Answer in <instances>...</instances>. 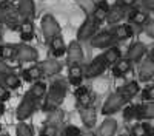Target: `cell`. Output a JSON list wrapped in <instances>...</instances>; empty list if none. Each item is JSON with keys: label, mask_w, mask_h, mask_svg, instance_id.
I'll return each mask as SVG.
<instances>
[{"label": "cell", "mask_w": 154, "mask_h": 136, "mask_svg": "<svg viewBox=\"0 0 154 136\" xmlns=\"http://www.w3.org/2000/svg\"><path fill=\"white\" fill-rule=\"evenodd\" d=\"M66 90H68V87H66L65 81H62V79L54 81L49 87V91H46V94H45L42 110L46 111V113H51V111L57 110L66 96Z\"/></svg>", "instance_id": "obj_1"}, {"label": "cell", "mask_w": 154, "mask_h": 136, "mask_svg": "<svg viewBox=\"0 0 154 136\" xmlns=\"http://www.w3.org/2000/svg\"><path fill=\"white\" fill-rule=\"evenodd\" d=\"M37 108V99H34L29 93H26L23 96L22 99V102L19 104L17 110H16V118L19 121H25V119H28L34 111Z\"/></svg>", "instance_id": "obj_2"}, {"label": "cell", "mask_w": 154, "mask_h": 136, "mask_svg": "<svg viewBox=\"0 0 154 136\" xmlns=\"http://www.w3.org/2000/svg\"><path fill=\"white\" fill-rule=\"evenodd\" d=\"M126 104V101L120 96L119 91H116V93H111L108 96V99L105 101L103 107H102V115H105V116H109V115H114V113H117L119 110H122V107Z\"/></svg>", "instance_id": "obj_3"}, {"label": "cell", "mask_w": 154, "mask_h": 136, "mask_svg": "<svg viewBox=\"0 0 154 136\" xmlns=\"http://www.w3.org/2000/svg\"><path fill=\"white\" fill-rule=\"evenodd\" d=\"M0 20H2L5 25H8L9 30H17L20 27V16L17 9H14L9 3L6 6L2 8V11H0Z\"/></svg>", "instance_id": "obj_4"}, {"label": "cell", "mask_w": 154, "mask_h": 136, "mask_svg": "<svg viewBox=\"0 0 154 136\" xmlns=\"http://www.w3.org/2000/svg\"><path fill=\"white\" fill-rule=\"evenodd\" d=\"M42 33L45 36V39L49 42L53 37H56L57 34H60V25L57 23V20L51 16V14H45L42 17Z\"/></svg>", "instance_id": "obj_5"}, {"label": "cell", "mask_w": 154, "mask_h": 136, "mask_svg": "<svg viewBox=\"0 0 154 136\" xmlns=\"http://www.w3.org/2000/svg\"><path fill=\"white\" fill-rule=\"evenodd\" d=\"M106 62H105V59L102 57V56H99V57H96L93 62H89V65L86 67V70L83 71V76L85 77H88V79H93V77H97V76H100V74H103V71L106 70Z\"/></svg>", "instance_id": "obj_6"}, {"label": "cell", "mask_w": 154, "mask_h": 136, "mask_svg": "<svg viewBox=\"0 0 154 136\" xmlns=\"http://www.w3.org/2000/svg\"><path fill=\"white\" fill-rule=\"evenodd\" d=\"M97 22L93 19V17H88L82 25L79 31H77V40H88L96 34V30H97Z\"/></svg>", "instance_id": "obj_7"}, {"label": "cell", "mask_w": 154, "mask_h": 136, "mask_svg": "<svg viewBox=\"0 0 154 136\" xmlns=\"http://www.w3.org/2000/svg\"><path fill=\"white\" fill-rule=\"evenodd\" d=\"M37 57H38V53L35 51V48L26 43H20L16 46V59L19 62H34Z\"/></svg>", "instance_id": "obj_8"}, {"label": "cell", "mask_w": 154, "mask_h": 136, "mask_svg": "<svg viewBox=\"0 0 154 136\" xmlns=\"http://www.w3.org/2000/svg\"><path fill=\"white\" fill-rule=\"evenodd\" d=\"M66 59L69 65H80L83 62V51L79 42H71L66 48Z\"/></svg>", "instance_id": "obj_9"}, {"label": "cell", "mask_w": 154, "mask_h": 136, "mask_svg": "<svg viewBox=\"0 0 154 136\" xmlns=\"http://www.w3.org/2000/svg\"><path fill=\"white\" fill-rule=\"evenodd\" d=\"M17 12H19V16L23 20H31L32 22V19L35 16V3H34V0H20L19 6H17Z\"/></svg>", "instance_id": "obj_10"}, {"label": "cell", "mask_w": 154, "mask_h": 136, "mask_svg": "<svg viewBox=\"0 0 154 136\" xmlns=\"http://www.w3.org/2000/svg\"><path fill=\"white\" fill-rule=\"evenodd\" d=\"M40 68V73L42 76H46V77H51V76H56V74L62 70V64L54 59H48V60H43L37 65Z\"/></svg>", "instance_id": "obj_11"}, {"label": "cell", "mask_w": 154, "mask_h": 136, "mask_svg": "<svg viewBox=\"0 0 154 136\" xmlns=\"http://www.w3.org/2000/svg\"><path fill=\"white\" fill-rule=\"evenodd\" d=\"M89 42H91V45L94 48H109L114 43V37L108 31H102L99 34H94Z\"/></svg>", "instance_id": "obj_12"}, {"label": "cell", "mask_w": 154, "mask_h": 136, "mask_svg": "<svg viewBox=\"0 0 154 136\" xmlns=\"http://www.w3.org/2000/svg\"><path fill=\"white\" fill-rule=\"evenodd\" d=\"M146 54V46L142 42H134L126 51V59L130 62H139Z\"/></svg>", "instance_id": "obj_13"}, {"label": "cell", "mask_w": 154, "mask_h": 136, "mask_svg": "<svg viewBox=\"0 0 154 136\" xmlns=\"http://www.w3.org/2000/svg\"><path fill=\"white\" fill-rule=\"evenodd\" d=\"M126 14V11L125 8L117 3V5H114V6H109V11H108V14H106V22L109 25H117Z\"/></svg>", "instance_id": "obj_14"}, {"label": "cell", "mask_w": 154, "mask_h": 136, "mask_svg": "<svg viewBox=\"0 0 154 136\" xmlns=\"http://www.w3.org/2000/svg\"><path fill=\"white\" fill-rule=\"evenodd\" d=\"M154 77V62L148 57L145 59L142 64H140V68H139V79L142 82H148L149 79Z\"/></svg>", "instance_id": "obj_15"}, {"label": "cell", "mask_w": 154, "mask_h": 136, "mask_svg": "<svg viewBox=\"0 0 154 136\" xmlns=\"http://www.w3.org/2000/svg\"><path fill=\"white\" fill-rule=\"evenodd\" d=\"M139 91H140V87H139V84L136 81H131V82L125 84L123 87H120V90H119L120 96L125 99L126 102L130 101V99H133L134 96H137Z\"/></svg>", "instance_id": "obj_16"}, {"label": "cell", "mask_w": 154, "mask_h": 136, "mask_svg": "<svg viewBox=\"0 0 154 136\" xmlns=\"http://www.w3.org/2000/svg\"><path fill=\"white\" fill-rule=\"evenodd\" d=\"M49 48H51V53H53L56 57H60L66 53V45H65V40L60 34H57L56 37L49 40Z\"/></svg>", "instance_id": "obj_17"}, {"label": "cell", "mask_w": 154, "mask_h": 136, "mask_svg": "<svg viewBox=\"0 0 154 136\" xmlns=\"http://www.w3.org/2000/svg\"><path fill=\"white\" fill-rule=\"evenodd\" d=\"M108 11H109V5L106 0H100V2L97 5H94V9H93V19L100 23V22H103L106 20V14H108Z\"/></svg>", "instance_id": "obj_18"}, {"label": "cell", "mask_w": 154, "mask_h": 136, "mask_svg": "<svg viewBox=\"0 0 154 136\" xmlns=\"http://www.w3.org/2000/svg\"><path fill=\"white\" fill-rule=\"evenodd\" d=\"M114 40H128L133 36V28L130 25H116L111 31Z\"/></svg>", "instance_id": "obj_19"}, {"label": "cell", "mask_w": 154, "mask_h": 136, "mask_svg": "<svg viewBox=\"0 0 154 136\" xmlns=\"http://www.w3.org/2000/svg\"><path fill=\"white\" fill-rule=\"evenodd\" d=\"M136 119H154V102L136 105Z\"/></svg>", "instance_id": "obj_20"}, {"label": "cell", "mask_w": 154, "mask_h": 136, "mask_svg": "<svg viewBox=\"0 0 154 136\" xmlns=\"http://www.w3.org/2000/svg\"><path fill=\"white\" fill-rule=\"evenodd\" d=\"M80 119L85 124L86 128H93L97 122V113L93 107H88V108H82L80 110Z\"/></svg>", "instance_id": "obj_21"}, {"label": "cell", "mask_w": 154, "mask_h": 136, "mask_svg": "<svg viewBox=\"0 0 154 136\" xmlns=\"http://www.w3.org/2000/svg\"><path fill=\"white\" fill-rule=\"evenodd\" d=\"M83 70L80 65H69V70H68V79L71 82V85L74 87H80L82 81H83Z\"/></svg>", "instance_id": "obj_22"}, {"label": "cell", "mask_w": 154, "mask_h": 136, "mask_svg": "<svg viewBox=\"0 0 154 136\" xmlns=\"http://www.w3.org/2000/svg\"><path fill=\"white\" fill-rule=\"evenodd\" d=\"M116 131H117V121L112 118H108L102 122L97 136H114Z\"/></svg>", "instance_id": "obj_23"}, {"label": "cell", "mask_w": 154, "mask_h": 136, "mask_svg": "<svg viewBox=\"0 0 154 136\" xmlns=\"http://www.w3.org/2000/svg\"><path fill=\"white\" fill-rule=\"evenodd\" d=\"M130 71H131V62L128 60L126 57H125V59L120 57V59L112 65V73H114L116 77H122V76H125V74L130 73Z\"/></svg>", "instance_id": "obj_24"}, {"label": "cell", "mask_w": 154, "mask_h": 136, "mask_svg": "<svg viewBox=\"0 0 154 136\" xmlns=\"http://www.w3.org/2000/svg\"><path fill=\"white\" fill-rule=\"evenodd\" d=\"M128 19H130L131 23L139 25V27H143V25L149 20L148 12H145V11H142V9H131L130 14H128Z\"/></svg>", "instance_id": "obj_25"}, {"label": "cell", "mask_w": 154, "mask_h": 136, "mask_svg": "<svg viewBox=\"0 0 154 136\" xmlns=\"http://www.w3.org/2000/svg\"><path fill=\"white\" fill-rule=\"evenodd\" d=\"M20 37H22V40L23 42H29L32 40V37H34V25L31 20H23L20 23Z\"/></svg>", "instance_id": "obj_26"}, {"label": "cell", "mask_w": 154, "mask_h": 136, "mask_svg": "<svg viewBox=\"0 0 154 136\" xmlns=\"http://www.w3.org/2000/svg\"><path fill=\"white\" fill-rule=\"evenodd\" d=\"M102 57L105 59V62H106V65H114L116 62H117L120 57H122V53H120V49L117 48V46H109L106 51L102 54Z\"/></svg>", "instance_id": "obj_27"}, {"label": "cell", "mask_w": 154, "mask_h": 136, "mask_svg": "<svg viewBox=\"0 0 154 136\" xmlns=\"http://www.w3.org/2000/svg\"><path fill=\"white\" fill-rule=\"evenodd\" d=\"M40 76H42V73H40V68H38L37 65L29 67L22 73L23 81H26V82H37L38 79H40Z\"/></svg>", "instance_id": "obj_28"}, {"label": "cell", "mask_w": 154, "mask_h": 136, "mask_svg": "<svg viewBox=\"0 0 154 136\" xmlns=\"http://www.w3.org/2000/svg\"><path fill=\"white\" fill-rule=\"evenodd\" d=\"M46 91H48V88H46V84L45 82H42V81H37V82H34L32 84V87L29 88V94L34 97V99H40V97H43L45 94H46Z\"/></svg>", "instance_id": "obj_29"}, {"label": "cell", "mask_w": 154, "mask_h": 136, "mask_svg": "<svg viewBox=\"0 0 154 136\" xmlns=\"http://www.w3.org/2000/svg\"><path fill=\"white\" fill-rule=\"evenodd\" d=\"M63 119H65V113H63L62 110H54L51 111L48 119H46V124L48 125H54V127H59L60 124H63Z\"/></svg>", "instance_id": "obj_30"}, {"label": "cell", "mask_w": 154, "mask_h": 136, "mask_svg": "<svg viewBox=\"0 0 154 136\" xmlns=\"http://www.w3.org/2000/svg\"><path fill=\"white\" fill-rule=\"evenodd\" d=\"M75 99H77V105H79L80 108H88V107H91L93 102H94V94L89 90H86L85 93H82L80 96H77Z\"/></svg>", "instance_id": "obj_31"}, {"label": "cell", "mask_w": 154, "mask_h": 136, "mask_svg": "<svg viewBox=\"0 0 154 136\" xmlns=\"http://www.w3.org/2000/svg\"><path fill=\"white\" fill-rule=\"evenodd\" d=\"M131 136H151V127L145 122H139L131 128Z\"/></svg>", "instance_id": "obj_32"}, {"label": "cell", "mask_w": 154, "mask_h": 136, "mask_svg": "<svg viewBox=\"0 0 154 136\" xmlns=\"http://www.w3.org/2000/svg\"><path fill=\"white\" fill-rule=\"evenodd\" d=\"M2 79H3V85L6 87V88L17 90L19 87H20V79H19L17 74H14V73H9V74H6V76H3Z\"/></svg>", "instance_id": "obj_33"}, {"label": "cell", "mask_w": 154, "mask_h": 136, "mask_svg": "<svg viewBox=\"0 0 154 136\" xmlns=\"http://www.w3.org/2000/svg\"><path fill=\"white\" fill-rule=\"evenodd\" d=\"M16 57V46L12 45H0V59H12Z\"/></svg>", "instance_id": "obj_34"}, {"label": "cell", "mask_w": 154, "mask_h": 136, "mask_svg": "<svg viewBox=\"0 0 154 136\" xmlns=\"http://www.w3.org/2000/svg\"><path fill=\"white\" fill-rule=\"evenodd\" d=\"M16 134L17 136H32V128L28 125V124L20 122L17 128H16Z\"/></svg>", "instance_id": "obj_35"}, {"label": "cell", "mask_w": 154, "mask_h": 136, "mask_svg": "<svg viewBox=\"0 0 154 136\" xmlns=\"http://www.w3.org/2000/svg\"><path fill=\"white\" fill-rule=\"evenodd\" d=\"M80 134H82L80 128L75 127V125H68L62 131V136H80Z\"/></svg>", "instance_id": "obj_36"}, {"label": "cell", "mask_w": 154, "mask_h": 136, "mask_svg": "<svg viewBox=\"0 0 154 136\" xmlns=\"http://www.w3.org/2000/svg\"><path fill=\"white\" fill-rule=\"evenodd\" d=\"M123 119L125 121H133L136 119V105H128L123 110Z\"/></svg>", "instance_id": "obj_37"}, {"label": "cell", "mask_w": 154, "mask_h": 136, "mask_svg": "<svg viewBox=\"0 0 154 136\" xmlns=\"http://www.w3.org/2000/svg\"><path fill=\"white\" fill-rule=\"evenodd\" d=\"M142 97L148 102H154V85H149L142 91Z\"/></svg>", "instance_id": "obj_38"}, {"label": "cell", "mask_w": 154, "mask_h": 136, "mask_svg": "<svg viewBox=\"0 0 154 136\" xmlns=\"http://www.w3.org/2000/svg\"><path fill=\"white\" fill-rule=\"evenodd\" d=\"M57 133H59V130H57V127H54V125H46L43 127V130H42V133H40V136H57Z\"/></svg>", "instance_id": "obj_39"}, {"label": "cell", "mask_w": 154, "mask_h": 136, "mask_svg": "<svg viewBox=\"0 0 154 136\" xmlns=\"http://www.w3.org/2000/svg\"><path fill=\"white\" fill-rule=\"evenodd\" d=\"M143 31L146 33L148 37H151V39H154V20L149 19L145 25H143Z\"/></svg>", "instance_id": "obj_40"}, {"label": "cell", "mask_w": 154, "mask_h": 136, "mask_svg": "<svg viewBox=\"0 0 154 136\" xmlns=\"http://www.w3.org/2000/svg\"><path fill=\"white\" fill-rule=\"evenodd\" d=\"M9 73H14V71H12V68H11L9 65H6L5 62L0 59V77L6 76V74H9Z\"/></svg>", "instance_id": "obj_41"}, {"label": "cell", "mask_w": 154, "mask_h": 136, "mask_svg": "<svg viewBox=\"0 0 154 136\" xmlns=\"http://www.w3.org/2000/svg\"><path fill=\"white\" fill-rule=\"evenodd\" d=\"M9 96H11V93H9V90L6 88V87H2V84H0V101H8L9 99Z\"/></svg>", "instance_id": "obj_42"}, {"label": "cell", "mask_w": 154, "mask_h": 136, "mask_svg": "<svg viewBox=\"0 0 154 136\" xmlns=\"http://www.w3.org/2000/svg\"><path fill=\"white\" fill-rule=\"evenodd\" d=\"M142 6L148 11L154 12V0H142Z\"/></svg>", "instance_id": "obj_43"}, {"label": "cell", "mask_w": 154, "mask_h": 136, "mask_svg": "<svg viewBox=\"0 0 154 136\" xmlns=\"http://www.w3.org/2000/svg\"><path fill=\"white\" fill-rule=\"evenodd\" d=\"M123 8H130V6H134L136 3H137V0H120L119 2Z\"/></svg>", "instance_id": "obj_44"}, {"label": "cell", "mask_w": 154, "mask_h": 136, "mask_svg": "<svg viewBox=\"0 0 154 136\" xmlns=\"http://www.w3.org/2000/svg\"><path fill=\"white\" fill-rule=\"evenodd\" d=\"M5 113V105H3V102L2 101H0V116H2Z\"/></svg>", "instance_id": "obj_45"}, {"label": "cell", "mask_w": 154, "mask_h": 136, "mask_svg": "<svg viewBox=\"0 0 154 136\" xmlns=\"http://www.w3.org/2000/svg\"><path fill=\"white\" fill-rule=\"evenodd\" d=\"M149 59H151V60L154 62V46L151 48V51H149Z\"/></svg>", "instance_id": "obj_46"}, {"label": "cell", "mask_w": 154, "mask_h": 136, "mask_svg": "<svg viewBox=\"0 0 154 136\" xmlns=\"http://www.w3.org/2000/svg\"><path fill=\"white\" fill-rule=\"evenodd\" d=\"M8 5V0H0V8H3Z\"/></svg>", "instance_id": "obj_47"}, {"label": "cell", "mask_w": 154, "mask_h": 136, "mask_svg": "<svg viewBox=\"0 0 154 136\" xmlns=\"http://www.w3.org/2000/svg\"><path fill=\"white\" fill-rule=\"evenodd\" d=\"M120 136H131V134H126V133H123V134H120Z\"/></svg>", "instance_id": "obj_48"}, {"label": "cell", "mask_w": 154, "mask_h": 136, "mask_svg": "<svg viewBox=\"0 0 154 136\" xmlns=\"http://www.w3.org/2000/svg\"><path fill=\"white\" fill-rule=\"evenodd\" d=\"M0 131H2V124H0Z\"/></svg>", "instance_id": "obj_49"}, {"label": "cell", "mask_w": 154, "mask_h": 136, "mask_svg": "<svg viewBox=\"0 0 154 136\" xmlns=\"http://www.w3.org/2000/svg\"><path fill=\"white\" fill-rule=\"evenodd\" d=\"M2 136H8V134H2Z\"/></svg>", "instance_id": "obj_50"}]
</instances>
